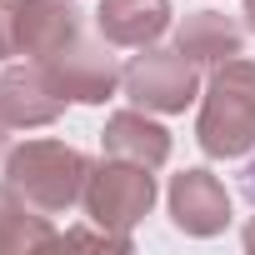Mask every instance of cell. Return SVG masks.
<instances>
[{"label":"cell","instance_id":"obj_1","mask_svg":"<svg viewBox=\"0 0 255 255\" xmlns=\"http://www.w3.org/2000/svg\"><path fill=\"white\" fill-rule=\"evenodd\" d=\"M195 140L210 160H240L255 150V60H225L205 80Z\"/></svg>","mask_w":255,"mask_h":255},{"label":"cell","instance_id":"obj_2","mask_svg":"<svg viewBox=\"0 0 255 255\" xmlns=\"http://www.w3.org/2000/svg\"><path fill=\"white\" fill-rule=\"evenodd\" d=\"M90 160L75 150V145H60V140H25L15 150H5V185H15L35 210L45 215H60L70 210L80 195H85V180H90Z\"/></svg>","mask_w":255,"mask_h":255},{"label":"cell","instance_id":"obj_3","mask_svg":"<svg viewBox=\"0 0 255 255\" xmlns=\"http://www.w3.org/2000/svg\"><path fill=\"white\" fill-rule=\"evenodd\" d=\"M80 200H85L90 225L115 230V235H130V230L155 210V175H150V165L105 155V160L90 170Z\"/></svg>","mask_w":255,"mask_h":255},{"label":"cell","instance_id":"obj_4","mask_svg":"<svg viewBox=\"0 0 255 255\" xmlns=\"http://www.w3.org/2000/svg\"><path fill=\"white\" fill-rule=\"evenodd\" d=\"M120 90L130 95L140 110H150V115H180L200 95V65L190 55H180L175 45L170 50L145 45L130 65L120 70Z\"/></svg>","mask_w":255,"mask_h":255},{"label":"cell","instance_id":"obj_5","mask_svg":"<svg viewBox=\"0 0 255 255\" xmlns=\"http://www.w3.org/2000/svg\"><path fill=\"white\" fill-rule=\"evenodd\" d=\"M45 70H50V80H55V90L65 95V100H75V105H105L115 90H120V65H115V55L105 50V45H95V40H85V35H75L70 45H60L50 60H40Z\"/></svg>","mask_w":255,"mask_h":255},{"label":"cell","instance_id":"obj_6","mask_svg":"<svg viewBox=\"0 0 255 255\" xmlns=\"http://www.w3.org/2000/svg\"><path fill=\"white\" fill-rule=\"evenodd\" d=\"M65 105H70V100L55 90V80H50V70H45L40 60L0 70V120H5V125H15V130L55 125Z\"/></svg>","mask_w":255,"mask_h":255},{"label":"cell","instance_id":"obj_7","mask_svg":"<svg viewBox=\"0 0 255 255\" xmlns=\"http://www.w3.org/2000/svg\"><path fill=\"white\" fill-rule=\"evenodd\" d=\"M165 205H170V220L180 235H195V240H210L230 225V195L225 185L210 175V170H180L165 190Z\"/></svg>","mask_w":255,"mask_h":255},{"label":"cell","instance_id":"obj_8","mask_svg":"<svg viewBox=\"0 0 255 255\" xmlns=\"http://www.w3.org/2000/svg\"><path fill=\"white\" fill-rule=\"evenodd\" d=\"M95 25H100L105 45L145 50L170 30V0H100Z\"/></svg>","mask_w":255,"mask_h":255},{"label":"cell","instance_id":"obj_9","mask_svg":"<svg viewBox=\"0 0 255 255\" xmlns=\"http://www.w3.org/2000/svg\"><path fill=\"white\" fill-rule=\"evenodd\" d=\"M100 145L115 160H135V165H150V170H160L170 160V130L160 120H150V110H120V115H110L105 130H100Z\"/></svg>","mask_w":255,"mask_h":255},{"label":"cell","instance_id":"obj_10","mask_svg":"<svg viewBox=\"0 0 255 255\" xmlns=\"http://www.w3.org/2000/svg\"><path fill=\"white\" fill-rule=\"evenodd\" d=\"M175 50L190 55L195 65H225L235 55H245V35L230 15L220 10H195L175 25Z\"/></svg>","mask_w":255,"mask_h":255},{"label":"cell","instance_id":"obj_11","mask_svg":"<svg viewBox=\"0 0 255 255\" xmlns=\"http://www.w3.org/2000/svg\"><path fill=\"white\" fill-rule=\"evenodd\" d=\"M75 35H80V5L75 0H30L25 5V30H20V55L50 60Z\"/></svg>","mask_w":255,"mask_h":255},{"label":"cell","instance_id":"obj_12","mask_svg":"<svg viewBox=\"0 0 255 255\" xmlns=\"http://www.w3.org/2000/svg\"><path fill=\"white\" fill-rule=\"evenodd\" d=\"M45 245H60L45 210H35L15 185H0V250L25 255V250H45Z\"/></svg>","mask_w":255,"mask_h":255},{"label":"cell","instance_id":"obj_13","mask_svg":"<svg viewBox=\"0 0 255 255\" xmlns=\"http://www.w3.org/2000/svg\"><path fill=\"white\" fill-rule=\"evenodd\" d=\"M25 5L30 0H0V60L20 55V30H25Z\"/></svg>","mask_w":255,"mask_h":255},{"label":"cell","instance_id":"obj_14","mask_svg":"<svg viewBox=\"0 0 255 255\" xmlns=\"http://www.w3.org/2000/svg\"><path fill=\"white\" fill-rule=\"evenodd\" d=\"M245 195L255 200V160H250V170H245Z\"/></svg>","mask_w":255,"mask_h":255},{"label":"cell","instance_id":"obj_15","mask_svg":"<svg viewBox=\"0 0 255 255\" xmlns=\"http://www.w3.org/2000/svg\"><path fill=\"white\" fill-rule=\"evenodd\" d=\"M245 250H250V255H255V220H250V225H245Z\"/></svg>","mask_w":255,"mask_h":255},{"label":"cell","instance_id":"obj_16","mask_svg":"<svg viewBox=\"0 0 255 255\" xmlns=\"http://www.w3.org/2000/svg\"><path fill=\"white\" fill-rule=\"evenodd\" d=\"M245 25L255 30V0H245Z\"/></svg>","mask_w":255,"mask_h":255},{"label":"cell","instance_id":"obj_17","mask_svg":"<svg viewBox=\"0 0 255 255\" xmlns=\"http://www.w3.org/2000/svg\"><path fill=\"white\" fill-rule=\"evenodd\" d=\"M0 155H5V120H0Z\"/></svg>","mask_w":255,"mask_h":255}]
</instances>
